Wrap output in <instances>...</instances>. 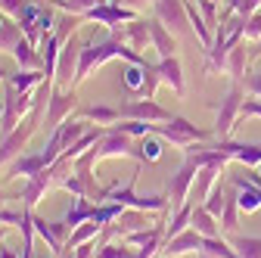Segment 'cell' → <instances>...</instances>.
Listing matches in <instances>:
<instances>
[{"instance_id":"1","label":"cell","mask_w":261,"mask_h":258,"mask_svg":"<svg viewBox=\"0 0 261 258\" xmlns=\"http://www.w3.org/2000/svg\"><path fill=\"white\" fill-rule=\"evenodd\" d=\"M103 202H118L124 209H137V212H165L171 205V199L165 193H152V196H137L134 190V177H130L124 187L121 184H112L103 190Z\"/></svg>"},{"instance_id":"2","label":"cell","mask_w":261,"mask_h":258,"mask_svg":"<svg viewBox=\"0 0 261 258\" xmlns=\"http://www.w3.org/2000/svg\"><path fill=\"white\" fill-rule=\"evenodd\" d=\"M152 134L171 140L174 146H193V143H202V140H212V137H215V131L196 127V124L187 121L184 115H174V118L165 121V124H152Z\"/></svg>"},{"instance_id":"3","label":"cell","mask_w":261,"mask_h":258,"mask_svg":"<svg viewBox=\"0 0 261 258\" xmlns=\"http://www.w3.org/2000/svg\"><path fill=\"white\" fill-rule=\"evenodd\" d=\"M41 109L44 106H35L28 112V118L16 127V131L10 134V137H4L0 140V165H7V162H16L19 159V152H22V146L31 140V134L38 131V124H41Z\"/></svg>"},{"instance_id":"4","label":"cell","mask_w":261,"mask_h":258,"mask_svg":"<svg viewBox=\"0 0 261 258\" xmlns=\"http://www.w3.org/2000/svg\"><path fill=\"white\" fill-rule=\"evenodd\" d=\"M243 103H246L243 81H233V84H230V90L224 93L221 106H218V118H215V137H218V140H227L230 127H233V124H237V118H240Z\"/></svg>"},{"instance_id":"5","label":"cell","mask_w":261,"mask_h":258,"mask_svg":"<svg viewBox=\"0 0 261 258\" xmlns=\"http://www.w3.org/2000/svg\"><path fill=\"white\" fill-rule=\"evenodd\" d=\"M81 41L72 35L69 41H65V47L59 50V62H56V78H53V87H65L72 84L75 75H78V59H81Z\"/></svg>"},{"instance_id":"6","label":"cell","mask_w":261,"mask_h":258,"mask_svg":"<svg viewBox=\"0 0 261 258\" xmlns=\"http://www.w3.org/2000/svg\"><path fill=\"white\" fill-rule=\"evenodd\" d=\"M215 149L227 159V162H240L246 168L261 165V143H237V140H218Z\"/></svg>"},{"instance_id":"7","label":"cell","mask_w":261,"mask_h":258,"mask_svg":"<svg viewBox=\"0 0 261 258\" xmlns=\"http://www.w3.org/2000/svg\"><path fill=\"white\" fill-rule=\"evenodd\" d=\"M75 106H78L75 90H59L56 87L50 93V103H47V127H50V131H56V127L65 121V115L75 112Z\"/></svg>"},{"instance_id":"8","label":"cell","mask_w":261,"mask_h":258,"mask_svg":"<svg viewBox=\"0 0 261 258\" xmlns=\"http://www.w3.org/2000/svg\"><path fill=\"white\" fill-rule=\"evenodd\" d=\"M155 16L168 31H187V25H190L184 0H155Z\"/></svg>"},{"instance_id":"9","label":"cell","mask_w":261,"mask_h":258,"mask_svg":"<svg viewBox=\"0 0 261 258\" xmlns=\"http://www.w3.org/2000/svg\"><path fill=\"white\" fill-rule=\"evenodd\" d=\"M121 118H134V121H171V112L165 106H159L155 100H134V103H127L118 109Z\"/></svg>"},{"instance_id":"10","label":"cell","mask_w":261,"mask_h":258,"mask_svg":"<svg viewBox=\"0 0 261 258\" xmlns=\"http://www.w3.org/2000/svg\"><path fill=\"white\" fill-rule=\"evenodd\" d=\"M81 19H90V22H100V25H118V22H134L137 13L134 10H127V7H115V4H100V7H93L87 10Z\"/></svg>"},{"instance_id":"11","label":"cell","mask_w":261,"mask_h":258,"mask_svg":"<svg viewBox=\"0 0 261 258\" xmlns=\"http://www.w3.org/2000/svg\"><path fill=\"white\" fill-rule=\"evenodd\" d=\"M112 38L121 44H130V50H146V44H152L149 22H140V19H134L124 31H112Z\"/></svg>"},{"instance_id":"12","label":"cell","mask_w":261,"mask_h":258,"mask_svg":"<svg viewBox=\"0 0 261 258\" xmlns=\"http://www.w3.org/2000/svg\"><path fill=\"white\" fill-rule=\"evenodd\" d=\"M202 240H205V237H199L193 227H187V230H184V234H177L174 240L162 243V246H165L162 252H165L168 258H177V255H187V252H202Z\"/></svg>"},{"instance_id":"13","label":"cell","mask_w":261,"mask_h":258,"mask_svg":"<svg viewBox=\"0 0 261 258\" xmlns=\"http://www.w3.org/2000/svg\"><path fill=\"white\" fill-rule=\"evenodd\" d=\"M190 227L199 234V237H221V224H218V218L202 205V202H196L193 205V215H190Z\"/></svg>"},{"instance_id":"14","label":"cell","mask_w":261,"mask_h":258,"mask_svg":"<svg viewBox=\"0 0 261 258\" xmlns=\"http://www.w3.org/2000/svg\"><path fill=\"white\" fill-rule=\"evenodd\" d=\"M13 56L19 62V69H25V72H44V56L35 50V44H31L28 38H22L13 47Z\"/></svg>"},{"instance_id":"15","label":"cell","mask_w":261,"mask_h":258,"mask_svg":"<svg viewBox=\"0 0 261 258\" xmlns=\"http://www.w3.org/2000/svg\"><path fill=\"white\" fill-rule=\"evenodd\" d=\"M155 72H159V78L165 81L177 96H184V72H180V59H177V56L162 59L159 66H155Z\"/></svg>"},{"instance_id":"16","label":"cell","mask_w":261,"mask_h":258,"mask_svg":"<svg viewBox=\"0 0 261 258\" xmlns=\"http://www.w3.org/2000/svg\"><path fill=\"white\" fill-rule=\"evenodd\" d=\"M103 134H106V127H87V131H84V134H81V137L69 146V149H65L59 159H62V162H75V159H78V156H84V152H87L96 140H100Z\"/></svg>"},{"instance_id":"17","label":"cell","mask_w":261,"mask_h":258,"mask_svg":"<svg viewBox=\"0 0 261 258\" xmlns=\"http://www.w3.org/2000/svg\"><path fill=\"white\" fill-rule=\"evenodd\" d=\"M149 35H152V47L159 50V56L162 59H168V56H174V50H177V41L171 38V31L162 25L159 19H152L149 22Z\"/></svg>"},{"instance_id":"18","label":"cell","mask_w":261,"mask_h":258,"mask_svg":"<svg viewBox=\"0 0 261 258\" xmlns=\"http://www.w3.org/2000/svg\"><path fill=\"white\" fill-rule=\"evenodd\" d=\"M221 174V168H215V165H202L199 168V174H196V184H193V190H190V199L196 202V199H208V193H212V187H215V177Z\"/></svg>"},{"instance_id":"19","label":"cell","mask_w":261,"mask_h":258,"mask_svg":"<svg viewBox=\"0 0 261 258\" xmlns=\"http://www.w3.org/2000/svg\"><path fill=\"white\" fill-rule=\"evenodd\" d=\"M96 234H103V224H96V221H84V224H78V227L69 234V240H65V246H62V249L75 252L78 246H84V243L96 240Z\"/></svg>"},{"instance_id":"20","label":"cell","mask_w":261,"mask_h":258,"mask_svg":"<svg viewBox=\"0 0 261 258\" xmlns=\"http://www.w3.org/2000/svg\"><path fill=\"white\" fill-rule=\"evenodd\" d=\"M93 209H96V205H93L87 196H75L72 209L65 212V218H62V221H65V224H69V227L75 230L78 224H84V221H90V218H93Z\"/></svg>"},{"instance_id":"21","label":"cell","mask_w":261,"mask_h":258,"mask_svg":"<svg viewBox=\"0 0 261 258\" xmlns=\"http://www.w3.org/2000/svg\"><path fill=\"white\" fill-rule=\"evenodd\" d=\"M44 78H47L44 72H25V69H19L16 75H10V78H7V87H13L16 93H31V90H35Z\"/></svg>"},{"instance_id":"22","label":"cell","mask_w":261,"mask_h":258,"mask_svg":"<svg viewBox=\"0 0 261 258\" xmlns=\"http://www.w3.org/2000/svg\"><path fill=\"white\" fill-rule=\"evenodd\" d=\"M240 205H237V187L233 190H227V199H224V212H221V230H227V234H230V230H237V224H240Z\"/></svg>"},{"instance_id":"23","label":"cell","mask_w":261,"mask_h":258,"mask_svg":"<svg viewBox=\"0 0 261 258\" xmlns=\"http://www.w3.org/2000/svg\"><path fill=\"white\" fill-rule=\"evenodd\" d=\"M44 168H47V165H44L41 152H38V156H19L16 162L10 165V177H31V174L44 171Z\"/></svg>"},{"instance_id":"24","label":"cell","mask_w":261,"mask_h":258,"mask_svg":"<svg viewBox=\"0 0 261 258\" xmlns=\"http://www.w3.org/2000/svg\"><path fill=\"white\" fill-rule=\"evenodd\" d=\"M193 205H196V202H184V205L174 212V218H171V224H168V230H165V243H168V240H174L177 234H184V230L190 227V215H193Z\"/></svg>"},{"instance_id":"25","label":"cell","mask_w":261,"mask_h":258,"mask_svg":"<svg viewBox=\"0 0 261 258\" xmlns=\"http://www.w3.org/2000/svg\"><path fill=\"white\" fill-rule=\"evenodd\" d=\"M81 118L84 121H96V124H115L121 118V112L112 109V106H87V109H81Z\"/></svg>"},{"instance_id":"26","label":"cell","mask_w":261,"mask_h":258,"mask_svg":"<svg viewBox=\"0 0 261 258\" xmlns=\"http://www.w3.org/2000/svg\"><path fill=\"white\" fill-rule=\"evenodd\" d=\"M230 246L240 258H261V237H233Z\"/></svg>"},{"instance_id":"27","label":"cell","mask_w":261,"mask_h":258,"mask_svg":"<svg viewBox=\"0 0 261 258\" xmlns=\"http://www.w3.org/2000/svg\"><path fill=\"white\" fill-rule=\"evenodd\" d=\"M202 252H205V255H215V258H240L237 249L227 243V240H221V237H208V240H202Z\"/></svg>"},{"instance_id":"28","label":"cell","mask_w":261,"mask_h":258,"mask_svg":"<svg viewBox=\"0 0 261 258\" xmlns=\"http://www.w3.org/2000/svg\"><path fill=\"white\" fill-rule=\"evenodd\" d=\"M227 72H230L237 81L246 78V47L243 44H237L230 53H227Z\"/></svg>"},{"instance_id":"29","label":"cell","mask_w":261,"mask_h":258,"mask_svg":"<svg viewBox=\"0 0 261 258\" xmlns=\"http://www.w3.org/2000/svg\"><path fill=\"white\" fill-rule=\"evenodd\" d=\"M121 75H124V87H127V90L143 93V84H146V66H134V62H130V66H127Z\"/></svg>"},{"instance_id":"30","label":"cell","mask_w":261,"mask_h":258,"mask_svg":"<svg viewBox=\"0 0 261 258\" xmlns=\"http://www.w3.org/2000/svg\"><path fill=\"white\" fill-rule=\"evenodd\" d=\"M100 4H109V0H53V7H59L65 13H75V16H84L87 10L100 7Z\"/></svg>"},{"instance_id":"31","label":"cell","mask_w":261,"mask_h":258,"mask_svg":"<svg viewBox=\"0 0 261 258\" xmlns=\"http://www.w3.org/2000/svg\"><path fill=\"white\" fill-rule=\"evenodd\" d=\"M93 258H137V252L134 249H130L127 243H103L100 249H96V255Z\"/></svg>"},{"instance_id":"32","label":"cell","mask_w":261,"mask_h":258,"mask_svg":"<svg viewBox=\"0 0 261 258\" xmlns=\"http://www.w3.org/2000/svg\"><path fill=\"white\" fill-rule=\"evenodd\" d=\"M112 127L121 131V134H127V137H149L152 134V124L149 121H134V118H127L121 124H112Z\"/></svg>"},{"instance_id":"33","label":"cell","mask_w":261,"mask_h":258,"mask_svg":"<svg viewBox=\"0 0 261 258\" xmlns=\"http://www.w3.org/2000/svg\"><path fill=\"white\" fill-rule=\"evenodd\" d=\"M22 41V28L19 25H13V22H4L0 25V50H10L13 53V47Z\"/></svg>"},{"instance_id":"34","label":"cell","mask_w":261,"mask_h":258,"mask_svg":"<svg viewBox=\"0 0 261 258\" xmlns=\"http://www.w3.org/2000/svg\"><path fill=\"white\" fill-rule=\"evenodd\" d=\"M224 199H227V187H224V184H215L212 193H208V199H205L202 205H205L215 218H221V212H224Z\"/></svg>"},{"instance_id":"35","label":"cell","mask_w":261,"mask_h":258,"mask_svg":"<svg viewBox=\"0 0 261 258\" xmlns=\"http://www.w3.org/2000/svg\"><path fill=\"white\" fill-rule=\"evenodd\" d=\"M140 156H143V162H159V156H162V146H159V140H152V137H143V143H140Z\"/></svg>"},{"instance_id":"36","label":"cell","mask_w":261,"mask_h":258,"mask_svg":"<svg viewBox=\"0 0 261 258\" xmlns=\"http://www.w3.org/2000/svg\"><path fill=\"white\" fill-rule=\"evenodd\" d=\"M243 38H249V41H261V10L249 16V22H246V31H243Z\"/></svg>"},{"instance_id":"37","label":"cell","mask_w":261,"mask_h":258,"mask_svg":"<svg viewBox=\"0 0 261 258\" xmlns=\"http://www.w3.org/2000/svg\"><path fill=\"white\" fill-rule=\"evenodd\" d=\"M199 13L205 16V22H208V25H215V28H218V7H215V0H199Z\"/></svg>"},{"instance_id":"38","label":"cell","mask_w":261,"mask_h":258,"mask_svg":"<svg viewBox=\"0 0 261 258\" xmlns=\"http://www.w3.org/2000/svg\"><path fill=\"white\" fill-rule=\"evenodd\" d=\"M240 118H261V100H258V96H255V100H246V103H243Z\"/></svg>"},{"instance_id":"39","label":"cell","mask_w":261,"mask_h":258,"mask_svg":"<svg viewBox=\"0 0 261 258\" xmlns=\"http://www.w3.org/2000/svg\"><path fill=\"white\" fill-rule=\"evenodd\" d=\"M243 84H246V87L258 96V100H261V75H246V78H243Z\"/></svg>"},{"instance_id":"40","label":"cell","mask_w":261,"mask_h":258,"mask_svg":"<svg viewBox=\"0 0 261 258\" xmlns=\"http://www.w3.org/2000/svg\"><path fill=\"white\" fill-rule=\"evenodd\" d=\"M93 255H96V246L93 243H84V246H78L72 252V258H93Z\"/></svg>"},{"instance_id":"41","label":"cell","mask_w":261,"mask_h":258,"mask_svg":"<svg viewBox=\"0 0 261 258\" xmlns=\"http://www.w3.org/2000/svg\"><path fill=\"white\" fill-rule=\"evenodd\" d=\"M22 0H0V10H7V13H13V16H19L22 13Z\"/></svg>"},{"instance_id":"42","label":"cell","mask_w":261,"mask_h":258,"mask_svg":"<svg viewBox=\"0 0 261 258\" xmlns=\"http://www.w3.org/2000/svg\"><path fill=\"white\" fill-rule=\"evenodd\" d=\"M258 7H261V0H246V4L240 7V16H246V19H249L252 13H258Z\"/></svg>"},{"instance_id":"43","label":"cell","mask_w":261,"mask_h":258,"mask_svg":"<svg viewBox=\"0 0 261 258\" xmlns=\"http://www.w3.org/2000/svg\"><path fill=\"white\" fill-rule=\"evenodd\" d=\"M109 4H115V7H127V10H134V7H140L143 0H109Z\"/></svg>"},{"instance_id":"44","label":"cell","mask_w":261,"mask_h":258,"mask_svg":"<svg viewBox=\"0 0 261 258\" xmlns=\"http://www.w3.org/2000/svg\"><path fill=\"white\" fill-rule=\"evenodd\" d=\"M0 258H19L13 249H7V246H0Z\"/></svg>"},{"instance_id":"45","label":"cell","mask_w":261,"mask_h":258,"mask_svg":"<svg viewBox=\"0 0 261 258\" xmlns=\"http://www.w3.org/2000/svg\"><path fill=\"white\" fill-rule=\"evenodd\" d=\"M4 237H7V224H0V246H4Z\"/></svg>"},{"instance_id":"46","label":"cell","mask_w":261,"mask_h":258,"mask_svg":"<svg viewBox=\"0 0 261 258\" xmlns=\"http://www.w3.org/2000/svg\"><path fill=\"white\" fill-rule=\"evenodd\" d=\"M255 56H261V41H258V47L252 50V59H255Z\"/></svg>"},{"instance_id":"47","label":"cell","mask_w":261,"mask_h":258,"mask_svg":"<svg viewBox=\"0 0 261 258\" xmlns=\"http://www.w3.org/2000/svg\"><path fill=\"white\" fill-rule=\"evenodd\" d=\"M0 115H4V96H0Z\"/></svg>"},{"instance_id":"48","label":"cell","mask_w":261,"mask_h":258,"mask_svg":"<svg viewBox=\"0 0 261 258\" xmlns=\"http://www.w3.org/2000/svg\"><path fill=\"white\" fill-rule=\"evenodd\" d=\"M0 209H4V190H0Z\"/></svg>"},{"instance_id":"49","label":"cell","mask_w":261,"mask_h":258,"mask_svg":"<svg viewBox=\"0 0 261 258\" xmlns=\"http://www.w3.org/2000/svg\"><path fill=\"white\" fill-rule=\"evenodd\" d=\"M199 258H215V255H205V252H199Z\"/></svg>"},{"instance_id":"50","label":"cell","mask_w":261,"mask_h":258,"mask_svg":"<svg viewBox=\"0 0 261 258\" xmlns=\"http://www.w3.org/2000/svg\"><path fill=\"white\" fill-rule=\"evenodd\" d=\"M0 78H10V75H7V72H4V69H0Z\"/></svg>"},{"instance_id":"51","label":"cell","mask_w":261,"mask_h":258,"mask_svg":"<svg viewBox=\"0 0 261 258\" xmlns=\"http://www.w3.org/2000/svg\"><path fill=\"white\" fill-rule=\"evenodd\" d=\"M0 25H4V16H0Z\"/></svg>"}]
</instances>
